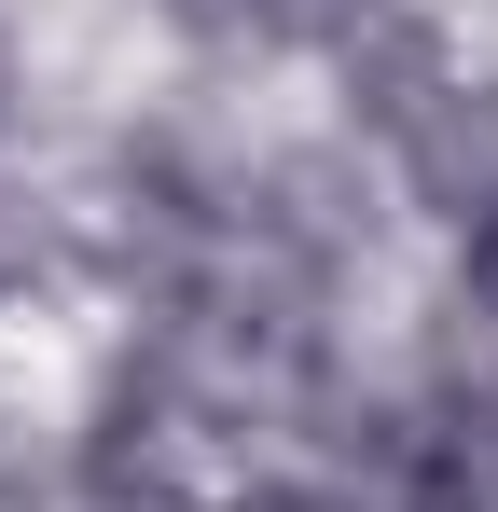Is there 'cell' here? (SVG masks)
I'll use <instances>...</instances> for the list:
<instances>
[{"instance_id":"1","label":"cell","mask_w":498,"mask_h":512,"mask_svg":"<svg viewBox=\"0 0 498 512\" xmlns=\"http://www.w3.org/2000/svg\"><path fill=\"white\" fill-rule=\"evenodd\" d=\"M222 443H236V402L153 333L139 360H111L97 402L70 416V485L111 499V512H166V499H194L222 471Z\"/></svg>"},{"instance_id":"2","label":"cell","mask_w":498,"mask_h":512,"mask_svg":"<svg viewBox=\"0 0 498 512\" xmlns=\"http://www.w3.org/2000/svg\"><path fill=\"white\" fill-rule=\"evenodd\" d=\"M0 111H14V42H0Z\"/></svg>"}]
</instances>
